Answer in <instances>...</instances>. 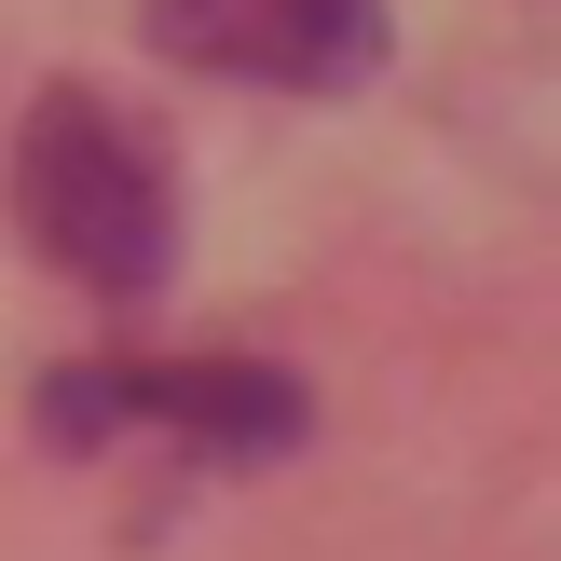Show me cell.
I'll list each match as a JSON object with an SVG mask.
<instances>
[{
	"label": "cell",
	"mask_w": 561,
	"mask_h": 561,
	"mask_svg": "<svg viewBox=\"0 0 561 561\" xmlns=\"http://www.w3.org/2000/svg\"><path fill=\"white\" fill-rule=\"evenodd\" d=\"M14 219H27V247H42L55 274H82L96 301L164 288V261H179V179H164L151 124H124V110L82 96V82H55V96L27 110Z\"/></svg>",
	"instance_id": "obj_1"
},
{
	"label": "cell",
	"mask_w": 561,
	"mask_h": 561,
	"mask_svg": "<svg viewBox=\"0 0 561 561\" xmlns=\"http://www.w3.org/2000/svg\"><path fill=\"white\" fill-rule=\"evenodd\" d=\"M179 69L274 82V96H343L383 69V0H137Z\"/></svg>",
	"instance_id": "obj_2"
},
{
	"label": "cell",
	"mask_w": 561,
	"mask_h": 561,
	"mask_svg": "<svg viewBox=\"0 0 561 561\" xmlns=\"http://www.w3.org/2000/svg\"><path fill=\"white\" fill-rule=\"evenodd\" d=\"M96 425H151L192 453H288L301 383L288 370H55V438H96Z\"/></svg>",
	"instance_id": "obj_3"
}]
</instances>
